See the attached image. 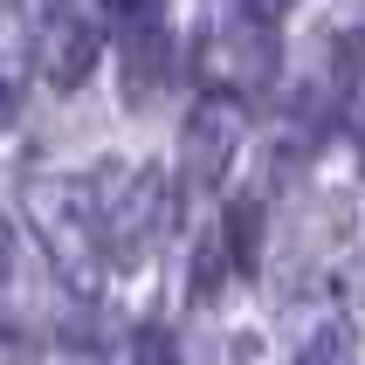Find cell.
Returning a JSON list of instances; mask_svg holds the SVG:
<instances>
[{
	"mask_svg": "<svg viewBox=\"0 0 365 365\" xmlns=\"http://www.w3.org/2000/svg\"><path fill=\"white\" fill-rule=\"evenodd\" d=\"M28 214H35V227H41L48 262H56L83 297H97L103 289V242H110L97 193L83 180H41L35 193H28Z\"/></svg>",
	"mask_w": 365,
	"mask_h": 365,
	"instance_id": "cell-1",
	"label": "cell"
},
{
	"mask_svg": "<svg viewBox=\"0 0 365 365\" xmlns=\"http://www.w3.org/2000/svg\"><path fill=\"white\" fill-rule=\"evenodd\" d=\"M97 56H103L97 21L83 14L76 0H56V14L41 21V76L56 83V90H76V83L97 69Z\"/></svg>",
	"mask_w": 365,
	"mask_h": 365,
	"instance_id": "cell-2",
	"label": "cell"
},
{
	"mask_svg": "<svg viewBox=\"0 0 365 365\" xmlns=\"http://www.w3.org/2000/svg\"><path fill=\"white\" fill-rule=\"evenodd\" d=\"M159 227H165V180L159 173H145V180L103 214V235H110V248H118V262H145Z\"/></svg>",
	"mask_w": 365,
	"mask_h": 365,
	"instance_id": "cell-3",
	"label": "cell"
},
{
	"mask_svg": "<svg viewBox=\"0 0 365 365\" xmlns=\"http://www.w3.org/2000/svg\"><path fill=\"white\" fill-rule=\"evenodd\" d=\"M165 83H173V35H165L159 21H138L124 35V97L152 103Z\"/></svg>",
	"mask_w": 365,
	"mask_h": 365,
	"instance_id": "cell-4",
	"label": "cell"
},
{
	"mask_svg": "<svg viewBox=\"0 0 365 365\" xmlns=\"http://www.w3.org/2000/svg\"><path fill=\"white\" fill-rule=\"evenodd\" d=\"M227 138H235V103H200L186 124V173L214 180V165L227 159Z\"/></svg>",
	"mask_w": 365,
	"mask_h": 365,
	"instance_id": "cell-5",
	"label": "cell"
},
{
	"mask_svg": "<svg viewBox=\"0 0 365 365\" xmlns=\"http://www.w3.org/2000/svg\"><path fill=\"white\" fill-rule=\"evenodd\" d=\"M227 269H235V248H227V235H214V242L193 255V297H221V283H227Z\"/></svg>",
	"mask_w": 365,
	"mask_h": 365,
	"instance_id": "cell-6",
	"label": "cell"
},
{
	"mask_svg": "<svg viewBox=\"0 0 365 365\" xmlns=\"http://www.w3.org/2000/svg\"><path fill=\"white\" fill-rule=\"evenodd\" d=\"M345 331H338V324H324V331H310V345H304V359H297V365H345Z\"/></svg>",
	"mask_w": 365,
	"mask_h": 365,
	"instance_id": "cell-7",
	"label": "cell"
},
{
	"mask_svg": "<svg viewBox=\"0 0 365 365\" xmlns=\"http://www.w3.org/2000/svg\"><path fill=\"white\" fill-rule=\"evenodd\" d=\"M103 7V21H124V28H138V21H152V7L159 0H97Z\"/></svg>",
	"mask_w": 365,
	"mask_h": 365,
	"instance_id": "cell-8",
	"label": "cell"
},
{
	"mask_svg": "<svg viewBox=\"0 0 365 365\" xmlns=\"http://www.w3.org/2000/svg\"><path fill=\"white\" fill-rule=\"evenodd\" d=\"M283 7H289V0H242V14L255 21V28H269V21L283 14Z\"/></svg>",
	"mask_w": 365,
	"mask_h": 365,
	"instance_id": "cell-9",
	"label": "cell"
}]
</instances>
